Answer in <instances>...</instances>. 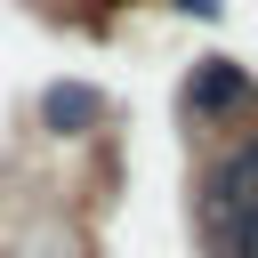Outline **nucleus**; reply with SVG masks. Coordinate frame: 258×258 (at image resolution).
Here are the masks:
<instances>
[{
    "label": "nucleus",
    "mask_w": 258,
    "mask_h": 258,
    "mask_svg": "<svg viewBox=\"0 0 258 258\" xmlns=\"http://www.w3.org/2000/svg\"><path fill=\"white\" fill-rule=\"evenodd\" d=\"M194 226L210 258H258V129H242L226 153H210L194 185Z\"/></svg>",
    "instance_id": "f257e3e1"
},
{
    "label": "nucleus",
    "mask_w": 258,
    "mask_h": 258,
    "mask_svg": "<svg viewBox=\"0 0 258 258\" xmlns=\"http://www.w3.org/2000/svg\"><path fill=\"white\" fill-rule=\"evenodd\" d=\"M177 105H185V121H194V129H210V121H226V113H242V105H250V73H242L234 56H202V64L185 73Z\"/></svg>",
    "instance_id": "f03ea898"
},
{
    "label": "nucleus",
    "mask_w": 258,
    "mask_h": 258,
    "mask_svg": "<svg viewBox=\"0 0 258 258\" xmlns=\"http://www.w3.org/2000/svg\"><path fill=\"white\" fill-rule=\"evenodd\" d=\"M105 113H113V105H105V89H89V81H48V89H40V121H48L56 137H89Z\"/></svg>",
    "instance_id": "7ed1b4c3"
},
{
    "label": "nucleus",
    "mask_w": 258,
    "mask_h": 258,
    "mask_svg": "<svg viewBox=\"0 0 258 258\" xmlns=\"http://www.w3.org/2000/svg\"><path fill=\"white\" fill-rule=\"evenodd\" d=\"M177 8H194V16H218V0H177Z\"/></svg>",
    "instance_id": "20e7f679"
}]
</instances>
